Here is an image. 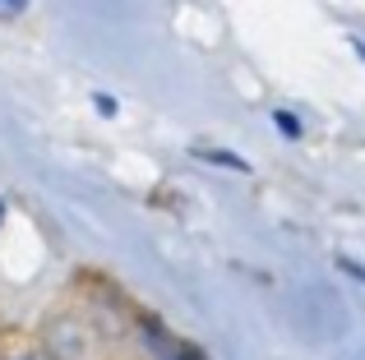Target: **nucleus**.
<instances>
[{"instance_id":"obj_1","label":"nucleus","mask_w":365,"mask_h":360,"mask_svg":"<svg viewBox=\"0 0 365 360\" xmlns=\"http://www.w3.org/2000/svg\"><path fill=\"white\" fill-rule=\"evenodd\" d=\"M28 0H0V18H9V14H19Z\"/></svg>"},{"instance_id":"obj_2","label":"nucleus","mask_w":365,"mask_h":360,"mask_svg":"<svg viewBox=\"0 0 365 360\" xmlns=\"http://www.w3.org/2000/svg\"><path fill=\"white\" fill-rule=\"evenodd\" d=\"M14 360H51V356H14Z\"/></svg>"}]
</instances>
